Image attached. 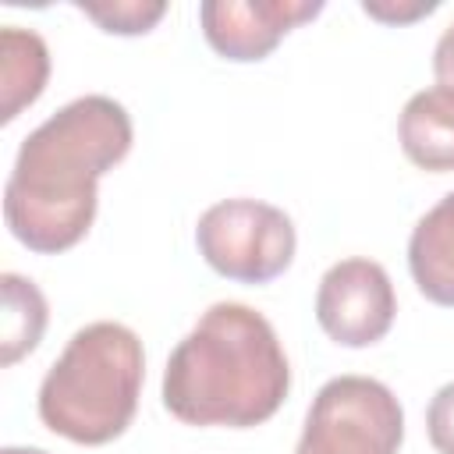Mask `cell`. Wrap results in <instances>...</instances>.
I'll return each instance as SVG.
<instances>
[{
  "label": "cell",
  "instance_id": "6da1fadb",
  "mask_svg": "<svg viewBox=\"0 0 454 454\" xmlns=\"http://www.w3.org/2000/svg\"><path fill=\"white\" fill-rule=\"evenodd\" d=\"M131 149V117L110 96H78L25 135L4 188L11 234L43 255L74 248L96 220V181Z\"/></svg>",
  "mask_w": 454,
  "mask_h": 454
},
{
  "label": "cell",
  "instance_id": "7a4b0ae2",
  "mask_svg": "<svg viewBox=\"0 0 454 454\" xmlns=\"http://www.w3.org/2000/svg\"><path fill=\"white\" fill-rule=\"evenodd\" d=\"M287 390L291 365L277 330L241 301L209 305L163 369V408L184 426H259Z\"/></svg>",
  "mask_w": 454,
  "mask_h": 454
},
{
  "label": "cell",
  "instance_id": "3957f363",
  "mask_svg": "<svg viewBox=\"0 0 454 454\" xmlns=\"http://www.w3.org/2000/svg\"><path fill=\"white\" fill-rule=\"evenodd\" d=\"M145 355L124 323L82 326L39 387V419L71 443L99 447L117 440L138 408Z\"/></svg>",
  "mask_w": 454,
  "mask_h": 454
},
{
  "label": "cell",
  "instance_id": "277c9868",
  "mask_svg": "<svg viewBox=\"0 0 454 454\" xmlns=\"http://www.w3.org/2000/svg\"><path fill=\"white\" fill-rule=\"evenodd\" d=\"M404 411L372 376H333L312 397L294 454H397Z\"/></svg>",
  "mask_w": 454,
  "mask_h": 454
},
{
  "label": "cell",
  "instance_id": "5b68a950",
  "mask_svg": "<svg viewBox=\"0 0 454 454\" xmlns=\"http://www.w3.org/2000/svg\"><path fill=\"white\" fill-rule=\"evenodd\" d=\"M195 245L227 280L270 284L294 259V223L284 209L259 199H223L199 216Z\"/></svg>",
  "mask_w": 454,
  "mask_h": 454
},
{
  "label": "cell",
  "instance_id": "8992f818",
  "mask_svg": "<svg viewBox=\"0 0 454 454\" xmlns=\"http://www.w3.org/2000/svg\"><path fill=\"white\" fill-rule=\"evenodd\" d=\"M397 312L394 284L372 259L333 262L316 291V319L323 333L344 348H369L383 340Z\"/></svg>",
  "mask_w": 454,
  "mask_h": 454
},
{
  "label": "cell",
  "instance_id": "52a82bcc",
  "mask_svg": "<svg viewBox=\"0 0 454 454\" xmlns=\"http://www.w3.org/2000/svg\"><path fill=\"white\" fill-rule=\"evenodd\" d=\"M319 11V0H206L199 18L206 43L220 57L262 60L291 28L312 21Z\"/></svg>",
  "mask_w": 454,
  "mask_h": 454
},
{
  "label": "cell",
  "instance_id": "ba28073f",
  "mask_svg": "<svg viewBox=\"0 0 454 454\" xmlns=\"http://www.w3.org/2000/svg\"><path fill=\"white\" fill-rule=\"evenodd\" d=\"M397 135L415 167L433 174L454 170V92L443 85L415 92L401 110Z\"/></svg>",
  "mask_w": 454,
  "mask_h": 454
},
{
  "label": "cell",
  "instance_id": "9c48e42d",
  "mask_svg": "<svg viewBox=\"0 0 454 454\" xmlns=\"http://www.w3.org/2000/svg\"><path fill=\"white\" fill-rule=\"evenodd\" d=\"M408 270L433 305L454 309V192L415 223L408 238Z\"/></svg>",
  "mask_w": 454,
  "mask_h": 454
},
{
  "label": "cell",
  "instance_id": "30bf717a",
  "mask_svg": "<svg viewBox=\"0 0 454 454\" xmlns=\"http://www.w3.org/2000/svg\"><path fill=\"white\" fill-rule=\"evenodd\" d=\"M50 78V50L39 32L4 25L0 32V121L11 124L21 106L35 103Z\"/></svg>",
  "mask_w": 454,
  "mask_h": 454
},
{
  "label": "cell",
  "instance_id": "8fae6325",
  "mask_svg": "<svg viewBox=\"0 0 454 454\" xmlns=\"http://www.w3.org/2000/svg\"><path fill=\"white\" fill-rule=\"evenodd\" d=\"M4 291V323H0V362L14 365L21 355H28L43 330H46V298L43 291L18 273L0 277Z\"/></svg>",
  "mask_w": 454,
  "mask_h": 454
},
{
  "label": "cell",
  "instance_id": "7c38bea8",
  "mask_svg": "<svg viewBox=\"0 0 454 454\" xmlns=\"http://www.w3.org/2000/svg\"><path fill=\"white\" fill-rule=\"evenodd\" d=\"M74 7L85 18H92L103 32H117V35H142L167 14L163 0H114V4H85V0H78Z\"/></svg>",
  "mask_w": 454,
  "mask_h": 454
},
{
  "label": "cell",
  "instance_id": "4fadbf2b",
  "mask_svg": "<svg viewBox=\"0 0 454 454\" xmlns=\"http://www.w3.org/2000/svg\"><path fill=\"white\" fill-rule=\"evenodd\" d=\"M426 433L436 454H454V380L433 394L426 408Z\"/></svg>",
  "mask_w": 454,
  "mask_h": 454
},
{
  "label": "cell",
  "instance_id": "5bb4252c",
  "mask_svg": "<svg viewBox=\"0 0 454 454\" xmlns=\"http://www.w3.org/2000/svg\"><path fill=\"white\" fill-rule=\"evenodd\" d=\"M362 11L369 18H380L387 25H404V21H415L422 14H433L436 11V0H411V4H394V0H362Z\"/></svg>",
  "mask_w": 454,
  "mask_h": 454
},
{
  "label": "cell",
  "instance_id": "9a60e30c",
  "mask_svg": "<svg viewBox=\"0 0 454 454\" xmlns=\"http://www.w3.org/2000/svg\"><path fill=\"white\" fill-rule=\"evenodd\" d=\"M433 74L443 89L454 92V25L443 28V35L436 39V50H433Z\"/></svg>",
  "mask_w": 454,
  "mask_h": 454
},
{
  "label": "cell",
  "instance_id": "2e32d148",
  "mask_svg": "<svg viewBox=\"0 0 454 454\" xmlns=\"http://www.w3.org/2000/svg\"><path fill=\"white\" fill-rule=\"evenodd\" d=\"M0 454H46V450H39V447H4Z\"/></svg>",
  "mask_w": 454,
  "mask_h": 454
}]
</instances>
